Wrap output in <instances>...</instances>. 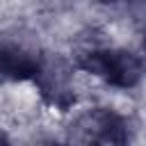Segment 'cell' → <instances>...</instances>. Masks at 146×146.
<instances>
[{"label": "cell", "instance_id": "cell-1", "mask_svg": "<svg viewBox=\"0 0 146 146\" xmlns=\"http://www.w3.org/2000/svg\"><path fill=\"white\" fill-rule=\"evenodd\" d=\"M78 66L84 68L87 73L105 80L107 84L123 87V89L135 87L141 80V64L128 50H116V48L91 50L78 59Z\"/></svg>", "mask_w": 146, "mask_h": 146}, {"label": "cell", "instance_id": "cell-2", "mask_svg": "<svg viewBox=\"0 0 146 146\" xmlns=\"http://www.w3.org/2000/svg\"><path fill=\"white\" fill-rule=\"evenodd\" d=\"M78 141H96V144H123L128 141L125 121L110 110H94L78 119L75 135Z\"/></svg>", "mask_w": 146, "mask_h": 146}, {"label": "cell", "instance_id": "cell-3", "mask_svg": "<svg viewBox=\"0 0 146 146\" xmlns=\"http://www.w3.org/2000/svg\"><path fill=\"white\" fill-rule=\"evenodd\" d=\"M41 73L43 66L34 52L14 43L0 46V80L23 82V80H36Z\"/></svg>", "mask_w": 146, "mask_h": 146}]
</instances>
